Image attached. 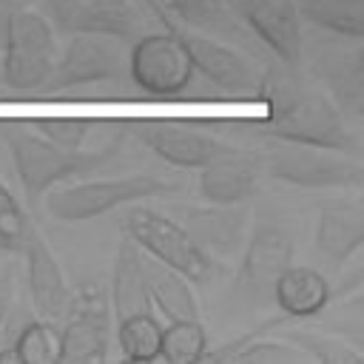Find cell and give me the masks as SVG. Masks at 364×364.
Returning a JSON list of instances; mask_svg holds the SVG:
<instances>
[{
	"mask_svg": "<svg viewBox=\"0 0 364 364\" xmlns=\"http://www.w3.org/2000/svg\"><path fill=\"white\" fill-rule=\"evenodd\" d=\"M256 91L267 105L264 119L256 125L262 136L350 154V156L358 154V142L347 128L341 111L330 102V97L310 91L293 82L290 77L273 71L259 77Z\"/></svg>",
	"mask_w": 364,
	"mask_h": 364,
	"instance_id": "cell-1",
	"label": "cell"
},
{
	"mask_svg": "<svg viewBox=\"0 0 364 364\" xmlns=\"http://www.w3.org/2000/svg\"><path fill=\"white\" fill-rule=\"evenodd\" d=\"M108 301H111V316L117 321V344L122 358L136 364L156 361L162 318L154 310V301L145 287L142 250L131 239L119 242Z\"/></svg>",
	"mask_w": 364,
	"mask_h": 364,
	"instance_id": "cell-2",
	"label": "cell"
},
{
	"mask_svg": "<svg viewBox=\"0 0 364 364\" xmlns=\"http://www.w3.org/2000/svg\"><path fill=\"white\" fill-rule=\"evenodd\" d=\"M3 136L14 162L17 179L31 202L60 182L88 176L117 154V148H102V151L63 148L46 139L43 134H37L31 125H14V122L3 125Z\"/></svg>",
	"mask_w": 364,
	"mask_h": 364,
	"instance_id": "cell-3",
	"label": "cell"
},
{
	"mask_svg": "<svg viewBox=\"0 0 364 364\" xmlns=\"http://www.w3.org/2000/svg\"><path fill=\"white\" fill-rule=\"evenodd\" d=\"M54 26L34 9H14L6 20L0 46V80L11 91H37L57 60Z\"/></svg>",
	"mask_w": 364,
	"mask_h": 364,
	"instance_id": "cell-4",
	"label": "cell"
},
{
	"mask_svg": "<svg viewBox=\"0 0 364 364\" xmlns=\"http://www.w3.org/2000/svg\"><path fill=\"white\" fill-rule=\"evenodd\" d=\"M176 185L165 182L154 173H128L114 179H80L77 185H65L48 193L46 208L60 222H88L105 216L122 205L145 202L162 193H173Z\"/></svg>",
	"mask_w": 364,
	"mask_h": 364,
	"instance_id": "cell-5",
	"label": "cell"
},
{
	"mask_svg": "<svg viewBox=\"0 0 364 364\" xmlns=\"http://www.w3.org/2000/svg\"><path fill=\"white\" fill-rule=\"evenodd\" d=\"M125 236L151 259L182 273L191 284H202L210 276V256L191 239V233L171 216L134 205L122 219Z\"/></svg>",
	"mask_w": 364,
	"mask_h": 364,
	"instance_id": "cell-6",
	"label": "cell"
},
{
	"mask_svg": "<svg viewBox=\"0 0 364 364\" xmlns=\"http://www.w3.org/2000/svg\"><path fill=\"white\" fill-rule=\"evenodd\" d=\"M60 330V358L57 364H102L108 361L114 316L111 301L102 284L85 282L77 293H71L68 310L63 316Z\"/></svg>",
	"mask_w": 364,
	"mask_h": 364,
	"instance_id": "cell-7",
	"label": "cell"
},
{
	"mask_svg": "<svg viewBox=\"0 0 364 364\" xmlns=\"http://www.w3.org/2000/svg\"><path fill=\"white\" fill-rule=\"evenodd\" d=\"M262 165L273 179L296 188H358L361 185L358 159L350 154H336L324 148L273 139L262 151Z\"/></svg>",
	"mask_w": 364,
	"mask_h": 364,
	"instance_id": "cell-8",
	"label": "cell"
},
{
	"mask_svg": "<svg viewBox=\"0 0 364 364\" xmlns=\"http://www.w3.org/2000/svg\"><path fill=\"white\" fill-rule=\"evenodd\" d=\"M125 68L148 97H179L193 80L191 57L168 28L131 40Z\"/></svg>",
	"mask_w": 364,
	"mask_h": 364,
	"instance_id": "cell-9",
	"label": "cell"
},
{
	"mask_svg": "<svg viewBox=\"0 0 364 364\" xmlns=\"http://www.w3.org/2000/svg\"><path fill=\"white\" fill-rule=\"evenodd\" d=\"M125 71V51L119 40L102 34H68L63 51H57L54 68L43 82V91H68L117 80Z\"/></svg>",
	"mask_w": 364,
	"mask_h": 364,
	"instance_id": "cell-10",
	"label": "cell"
},
{
	"mask_svg": "<svg viewBox=\"0 0 364 364\" xmlns=\"http://www.w3.org/2000/svg\"><path fill=\"white\" fill-rule=\"evenodd\" d=\"M165 28L182 43V48L188 51L191 57V65L193 71H199L208 82H213L216 88L228 91V94H250L256 91L259 85V74L256 68L230 46L208 37V34H199L176 20H168Z\"/></svg>",
	"mask_w": 364,
	"mask_h": 364,
	"instance_id": "cell-11",
	"label": "cell"
},
{
	"mask_svg": "<svg viewBox=\"0 0 364 364\" xmlns=\"http://www.w3.org/2000/svg\"><path fill=\"white\" fill-rule=\"evenodd\" d=\"M136 139L154 151L159 159L176 168H202L216 156L230 154L233 148L219 142L213 134L193 122H173V119H148L134 128Z\"/></svg>",
	"mask_w": 364,
	"mask_h": 364,
	"instance_id": "cell-12",
	"label": "cell"
},
{
	"mask_svg": "<svg viewBox=\"0 0 364 364\" xmlns=\"http://www.w3.org/2000/svg\"><path fill=\"white\" fill-rule=\"evenodd\" d=\"M230 9L287 71L299 68L301 17L293 0H230Z\"/></svg>",
	"mask_w": 364,
	"mask_h": 364,
	"instance_id": "cell-13",
	"label": "cell"
},
{
	"mask_svg": "<svg viewBox=\"0 0 364 364\" xmlns=\"http://www.w3.org/2000/svg\"><path fill=\"white\" fill-rule=\"evenodd\" d=\"M51 20L65 34H102L119 43L142 34V17L128 0H51Z\"/></svg>",
	"mask_w": 364,
	"mask_h": 364,
	"instance_id": "cell-14",
	"label": "cell"
},
{
	"mask_svg": "<svg viewBox=\"0 0 364 364\" xmlns=\"http://www.w3.org/2000/svg\"><path fill=\"white\" fill-rule=\"evenodd\" d=\"M293 236L276 222H256L239 250V282L247 293H267L276 276L293 264Z\"/></svg>",
	"mask_w": 364,
	"mask_h": 364,
	"instance_id": "cell-15",
	"label": "cell"
},
{
	"mask_svg": "<svg viewBox=\"0 0 364 364\" xmlns=\"http://www.w3.org/2000/svg\"><path fill=\"white\" fill-rule=\"evenodd\" d=\"M20 253L26 256V279H28V293H31L34 310L40 313V318L60 324L74 290L68 287L57 256L51 253V247L46 245V239L37 230L28 233Z\"/></svg>",
	"mask_w": 364,
	"mask_h": 364,
	"instance_id": "cell-16",
	"label": "cell"
},
{
	"mask_svg": "<svg viewBox=\"0 0 364 364\" xmlns=\"http://www.w3.org/2000/svg\"><path fill=\"white\" fill-rule=\"evenodd\" d=\"M191 239L208 253V256H239L245 236H247V210L239 205H213L205 208H188L179 222Z\"/></svg>",
	"mask_w": 364,
	"mask_h": 364,
	"instance_id": "cell-17",
	"label": "cell"
},
{
	"mask_svg": "<svg viewBox=\"0 0 364 364\" xmlns=\"http://www.w3.org/2000/svg\"><path fill=\"white\" fill-rule=\"evenodd\" d=\"M364 245V208L358 199L321 202L316 219V253L333 264H347Z\"/></svg>",
	"mask_w": 364,
	"mask_h": 364,
	"instance_id": "cell-18",
	"label": "cell"
},
{
	"mask_svg": "<svg viewBox=\"0 0 364 364\" xmlns=\"http://www.w3.org/2000/svg\"><path fill=\"white\" fill-rule=\"evenodd\" d=\"M270 293L284 318H313L333 299L330 282L324 279L321 270L310 264H287L276 276Z\"/></svg>",
	"mask_w": 364,
	"mask_h": 364,
	"instance_id": "cell-19",
	"label": "cell"
},
{
	"mask_svg": "<svg viewBox=\"0 0 364 364\" xmlns=\"http://www.w3.org/2000/svg\"><path fill=\"white\" fill-rule=\"evenodd\" d=\"M199 196L213 205H239L259 191V168L239 151L216 156L199 168Z\"/></svg>",
	"mask_w": 364,
	"mask_h": 364,
	"instance_id": "cell-20",
	"label": "cell"
},
{
	"mask_svg": "<svg viewBox=\"0 0 364 364\" xmlns=\"http://www.w3.org/2000/svg\"><path fill=\"white\" fill-rule=\"evenodd\" d=\"M316 77L330 91V102L350 117L364 111V63L361 48L353 43L350 51H324L316 60Z\"/></svg>",
	"mask_w": 364,
	"mask_h": 364,
	"instance_id": "cell-21",
	"label": "cell"
},
{
	"mask_svg": "<svg viewBox=\"0 0 364 364\" xmlns=\"http://www.w3.org/2000/svg\"><path fill=\"white\" fill-rule=\"evenodd\" d=\"M142 270H145V287L154 301V310L162 316V321H193L199 318V307L191 290V282L171 270L168 264L151 259L142 253Z\"/></svg>",
	"mask_w": 364,
	"mask_h": 364,
	"instance_id": "cell-22",
	"label": "cell"
},
{
	"mask_svg": "<svg viewBox=\"0 0 364 364\" xmlns=\"http://www.w3.org/2000/svg\"><path fill=\"white\" fill-rule=\"evenodd\" d=\"M299 17L341 40H364V0H299Z\"/></svg>",
	"mask_w": 364,
	"mask_h": 364,
	"instance_id": "cell-23",
	"label": "cell"
},
{
	"mask_svg": "<svg viewBox=\"0 0 364 364\" xmlns=\"http://www.w3.org/2000/svg\"><path fill=\"white\" fill-rule=\"evenodd\" d=\"M60 358V330L54 321H28L9 347L0 350V364H57Z\"/></svg>",
	"mask_w": 364,
	"mask_h": 364,
	"instance_id": "cell-24",
	"label": "cell"
},
{
	"mask_svg": "<svg viewBox=\"0 0 364 364\" xmlns=\"http://www.w3.org/2000/svg\"><path fill=\"white\" fill-rule=\"evenodd\" d=\"M208 350V333L199 318L193 321H162L159 358L168 364H193L202 361Z\"/></svg>",
	"mask_w": 364,
	"mask_h": 364,
	"instance_id": "cell-25",
	"label": "cell"
},
{
	"mask_svg": "<svg viewBox=\"0 0 364 364\" xmlns=\"http://www.w3.org/2000/svg\"><path fill=\"white\" fill-rule=\"evenodd\" d=\"M287 341L293 347H299L307 355V361H318V364H358V361H364V353L350 347L338 336H327V333H316V330H290Z\"/></svg>",
	"mask_w": 364,
	"mask_h": 364,
	"instance_id": "cell-26",
	"label": "cell"
},
{
	"mask_svg": "<svg viewBox=\"0 0 364 364\" xmlns=\"http://www.w3.org/2000/svg\"><path fill=\"white\" fill-rule=\"evenodd\" d=\"M228 361H242V364H304L307 355L293 347L290 341H279V338H247L245 344H239Z\"/></svg>",
	"mask_w": 364,
	"mask_h": 364,
	"instance_id": "cell-27",
	"label": "cell"
},
{
	"mask_svg": "<svg viewBox=\"0 0 364 364\" xmlns=\"http://www.w3.org/2000/svg\"><path fill=\"white\" fill-rule=\"evenodd\" d=\"M34 230L31 219L26 216L23 205L14 199V193L0 185V250H14L20 253L23 242Z\"/></svg>",
	"mask_w": 364,
	"mask_h": 364,
	"instance_id": "cell-28",
	"label": "cell"
},
{
	"mask_svg": "<svg viewBox=\"0 0 364 364\" xmlns=\"http://www.w3.org/2000/svg\"><path fill=\"white\" fill-rule=\"evenodd\" d=\"M31 128L63 148H82V142L94 131V122L80 117H48V119H34Z\"/></svg>",
	"mask_w": 364,
	"mask_h": 364,
	"instance_id": "cell-29",
	"label": "cell"
},
{
	"mask_svg": "<svg viewBox=\"0 0 364 364\" xmlns=\"http://www.w3.org/2000/svg\"><path fill=\"white\" fill-rule=\"evenodd\" d=\"M171 6V11L176 14V20H182L185 26H208V28H228L225 20V9L222 0H165Z\"/></svg>",
	"mask_w": 364,
	"mask_h": 364,
	"instance_id": "cell-30",
	"label": "cell"
},
{
	"mask_svg": "<svg viewBox=\"0 0 364 364\" xmlns=\"http://www.w3.org/2000/svg\"><path fill=\"white\" fill-rule=\"evenodd\" d=\"M9 301H11V287H9V282L3 279V282H0V333H3V324H6Z\"/></svg>",
	"mask_w": 364,
	"mask_h": 364,
	"instance_id": "cell-31",
	"label": "cell"
},
{
	"mask_svg": "<svg viewBox=\"0 0 364 364\" xmlns=\"http://www.w3.org/2000/svg\"><path fill=\"white\" fill-rule=\"evenodd\" d=\"M14 9H20V6H17V0H0V46H3V31H6V20H9V14H11Z\"/></svg>",
	"mask_w": 364,
	"mask_h": 364,
	"instance_id": "cell-32",
	"label": "cell"
},
{
	"mask_svg": "<svg viewBox=\"0 0 364 364\" xmlns=\"http://www.w3.org/2000/svg\"><path fill=\"white\" fill-rule=\"evenodd\" d=\"M0 85H3V80H0Z\"/></svg>",
	"mask_w": 364,
	"mask_h": 364,
	"instance_id": "cell-33",
	"label": "cell"
}]
</instances>
